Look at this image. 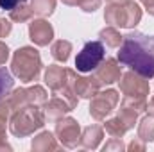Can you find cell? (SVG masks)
Masks as SVG:
<instances>
[{
	"label": "cell",
	"instance_id": "obj_1",
	"mask_svg": "<svg viewBox=\"0 0 154 152\" xmlns=\"http://www.w3.org/2000/svg\"><path fill=\"white\" fill-rule=\"evenodd\" d=\"M118 63L129 66L145 79L154 77V36L142 32H129L122 39Z\"/></svg>",
	"mask_w": 154,
	"mask_h": 152
},
{
	"label": "cell",
	"instance_id": "obj_2",
	"mask_svg": "<svg viewBox=\"0 0 154 152\" xmlns=\"http://www.w3.org/2000/svg\"><path fill=\"white\" fill-rule=\"evenodd\" d=\"M13 74L23 82H32L36 81L41 70V57L39 52L32 47H22L14 52L13 63H11Z\"/></svg>",
	"mask_w": 154,
	"mask_h": 152
},
{
	"label": "cell",
	"instance_id": "obj_3",
	"mask_svg": "<svg viewBox=\"0 0 154 152\" xmlns=\"http://www.w3.org/2000/svg\"><path fill=\"white\" fill-rule=\"evenodd\" d=\"M45 123V114L36 106H23L16 111H13L11 116V132L18 138L29 136L34 131H38Z\"/></svg>",
	"mask_w": 154,
	"mask_h": 152
},
{
	"label": "cell",
	"instance_id": "obj_4",
	"mask_svg": "<svg viewBox=\"0 0 154 152\" xmlns=\"http://www.w3.org/2000/svg\"><path fill=\"white\" fill-rule=\"evenodd\" d=\"M106 23L111 27H125L131 29L140 23L142 20V9L134 2H125V4H109L106 13H104Z\"/></svg>",
	"mask_w": 154,
	"mask_h": 152
},
{
	"label": "cell",
	"instance_id": "obj_5",
	"mask_svg": "<svg viewBox=\"0 0 154 152\" xmlns=\"http://www.w3.org/2000/svg\"><path fill=\"white\" fill-rule=\"evenodd\" d=\"M104 56H106V48H104L102 41H88V43H84L82 50L77 54L75 68L84 74L93 72L104 61Z\"/></svg>",
	"mask_w": 154,
	"mask_h": 152
},
{
	"label": "cell",
	"instance_id": "obj_6",
	"mask_svg": "<svg viewBox=\"0 0 154 152\" xmlns=\"http://www.w3.org/2000/svg\"><path fill=\"white\" fill-rule=\"evenodd\" d=\"M48 99L47 91L41 88V86H32V88H22V90H16L13 91V95L7 100L11 111H16L23 106H39V104H45Z\"/></svg>",
	"mask_w": 154,
	"mask_h": 152
},
{
	"label": "cell",
	"instance_id": "obj_7",
	"mask_svg": "<svg viewBox=\"0 0 154 152\" xmlns=\"http://www.w3.org/2000/svg\"><path fill=\"white\" fill-rule=\"evenodd\" d=\"M118 104V91L115 90H106V91H97L95 97H91V104H90V114L100 122L104 120L108 114L111 113Z\"/></svg>",
	"mask_w": 154,
	"mask_h": 152
},
{
	"label": "cell",
	"instance_id": "obj_8",
	"mask_svg": "<svg viewBox=\"0 0 154 152\" xmlns=\"http://www.w3.org/2000/svg\"><path fill=\"white\" fill-rule=\"evenodd\" d=\"M56 134H57L59 141L65 147H68V149L77 147V143L81 140V129H79L77 120H74V118H59L57 125H56Z\"/></svg>",
	"mask_w": 154,
	"mask_h": 152
},
{
	"label": "cell",
	"instance_id": "obj_9",
	"mask_svg": "<svg viewBox=\"0 0 154 152\" xmlns=\"http://www.w3.org/2000/svg\"><path fill=\"white\" fill-rule=\"evenodd\" d=\"M120 82V90L124 95L129 97H147L149 95V82L145 81V77L136 74V72H127L122 75Z\"/></svg>",
	"mask_w": 154,
	"mask_h": 152
},
{
	"label": "cell",
	"instance_id": "obj_10",
	"mask_svg": "<svg viewBox=\"0 0 154 152\" xmlns=\"http://www.w3.org/2000/svg\"><path fill=\"white\" fill-rule=\"evenodd\" d=\"M68 86L74 90V93L82 99H91L99 91L100 84L95 77H77L74 70H68Z\"/></svg>",
	"mask_w": 154,
	"mask_h": 152
},
{
	"label": "cell",
	"instance_id": "obj_11",
	"mask_svg": "<svg viewBox=\"0 0 154 152\" xmlns=\"http://www.w3.org/2000/svg\"><path fill=\"white\" fill-rule=\"evenodd\" d=\"M95 79H97V82L102 86V84H113L116 81H120V77H122V68H120V65H118V61L116 59H106V61H102L95 70Z\"/></svg>",
	"mask_w": 154,
	"mask_h": 152
},
{
	"label": "cell",
	"instance_id": "obj_12",
	"mask_svg": "<svg viewBox=\"0 0 154 152\" xmlns=\"http://www.w3.org/2000/svg\"><path fill=\"white\" fill-rule=\"evenodd\" d=\"M29 36L36 45L47 47L54 38V29L47 20H32L29 25Z\"/></svg>",
	"mask_w": 154,
	"mask_h": 152
},
{
	"label": "cell",
	"instance_id": "obj_13",
	"mask_svg": "<svg viewBox=\"0 0 154 152\" xmlns=\"http://www.w3.org/2000/svg\"><path fill=\"white\" fill-rule=\"evenodd\" d=\"M45 82L52 91L61 90L63 86L68 84V68H63V66H57V65L48 66L47 72H45Z\"/></svg>",
	"mask_w": 154,
	"mask_h": 152
},
{
	"label": "cell",
	"instance_id": "obj_14",
	"mask_svg": "<svg viewBox=\"0 0 154 152\" xmlns=\"http://www.w3.org/2000/svg\"><path fill=\"white\" fill-rule=\"evenodd\" d=\"M72 109H74V108H72V106L63 99V97H59V95H56V93H54L52 100L45 106V113H43V114H45V118H47V120H52V122H54V120L63 118L65 114L70 113Z\"/></svg>",
	"mask_w": 154,
	"mask_h": 152
},
{
	"label": "cell",
	"instance_id": "obj_15",
	"mask_svg": "<svg viewBox=\"0 0 154 152\" xmlns=\"http://www.w3.org/2000/svg\"><path fill=\"white\" fill-rule=\"evenodd\" d=\"M104 138V131L100 125H90L84 129L82 136H81V145L84 149H97L100 140Z\"/></svg>",
	"mask_w": 154,
	"mask_h": 152
},
{
	"label": "cell",
	"instance_id": "obj_16",
	"mask_svg": "<svg viewBox=\"0 0 154 152\" xmlns=\"http://www.w3.org/2000/svg\"><path fill=\"white\" fill-rule=\"evenodd\" d=\"M50 52H52V57L59 63H66L68 57H70V52H72V43L66 41V39H57L52 43L50 47Z\"/></svg>",
	"mask_w": 154,
	"mask_h": 152
},
{
	"label": "cell",
	"instance_id": "obj_17",
	"mask_svg": "<svg viewBox=\"0 0 154 152\" xmlns=\"http://www.w3.org/2000/svg\"><path fill=\"white\" fill-rule=\"evenodd\" d=\"M100 41H104L109 48H116V47H120L122 45V39L124 36H120V32L116 31V27H106V29H102L100 31Z\"/></svg>",
	"mask_w": 154,
	"mask_h": 152
},
{
	"label": "cell",
	"instance_id": "obj_18",
	"mask_svg": "<svg viewBox=\"0 0 154 152\" xmlns=\"http://www.w3.org/2000/svg\"><path fill=\"white\" fill-rule=\"evenodd\" d=\"M138 138L142 141H154V116H145L138 125Z\"/></svg>",
	"mask_w": 154,
	"mask_h": 152
},
{
	"label": "cell",
	"instance_id": "obj_19",
	"mask_svg": "<svg viewBox=\"0 0 154 152\" xmlns=\"http://www.w3.org/2000/svg\"><path fill=\"white\" fill-rule=\"evenodd\" d=\"M47 149H57V143L50 132H41L32 140V150H47Z\"/></svg>",
	"mask_w": 154,
	"mask_h": 152
},
{
	"label": "cell",
	"instance_id": "obj_20",
	"mask_svg": "<svg viewBox=\"0 0 154 152\" xmlns=\"http://www.w3.org/2000/svg\"><path fill=\"white\" fill-rule=\"evenodd\" d=\"M31 7H32L34 14L50 16L56 9V0H31Z\"/></svg>",
	"mask_w": 154,
	"mask_h": 152
},
{
	"label": "cell",
	"instance_id": "obj_21",
	"mask_svg": "<svg viewBox=\"0 0 154 152\" xmlns=\"http://www.w3.org/2000/svg\"><path fill=\"white\" fill-rule=\"evenodd\" d=\"M32 14H34L32 7H29V5H25V4H20V5H16L14 9H11V20H13V22H18V23L31 20Z\"/></svg>",
	"mask_w": 154,
	"mask_h": 152
},
{
	"label": "cell",
	"instance_id": "obj_22",
	"mask_svg": "<svg viewBox=\"0 0 154 152\" xmlns=\"http://www.w3.org/2000/svg\"><path fill=\"white\" fill-rule=\"evenodd\" d=\"M104 129H106V132H108L109 136H113V138L124 136L125 131H127V127L122 123V120H120L118 116L113 118V120H109V122H106V123H104Z\"/></svg>",
	"mask_w": 154,
	"mask_h": 152
},
{
	"label": "cell",
	"instance_id": "obj_23",
	"mask_svg": "<svg viewBox=\"0 0 154 152\" xmlns=\"http://www.w3.org/2000/svg\"><path fill=\"white\" fill-rule=\"evenodd\" d=\"M122 106L131 108V109H134L138 113L147 111V100H145V97H129V95H125L124 100H122Z\"/></svg>",
	"mask_w": 154,
	"mask_h": 152
},
{
	"label": "cell",
	"instance_id": "obj_24",
	"mask_svg": "<svg viewBox=\"0 0 154 152\" xmlns=\"http://www.w3.org/2000/svg\"><path fill=\"white\" fill-rule=\"evenodd\" d=\"M136 116H138V111H134V109H131V108H125V106H122V109L118 111V118H120L122 123L127 127V131L134 127Z\"/></svg>",
	"mask_w": 154,
	"mask_h": 152
},
{
	"label": "cell",
	"instance_id": "obj_25",
	"mask_svg": "<svg viewBox=\"0 0 154 152\" xmlns=\"http://www.w3.org/2000/svg\"><path fill=\"white\" fill-rule=\"evenodd\" d=\"M13 77H11V74L4 68V66H0V100L9 93V90L13 88Z\"/></svg>",
	"mask_w": 154,
	"mask_h": 152
},
{
	"label": "cell",
	"instance_id": "obj_26",
	"mask_svg": "<svg viewBox=\"0 0 154 152\" xmlns=\"http://www.w3.org/2000/svg\"><path fill=\"white\" fill-rule=\"evenodd\" d=\"M9 111H11V108H9V104H7V100L2 99V100H0V136H4V132H5V123H7Z\"/></svg>",
	"mask_w": 154,
	"mask_h": 152
},
{
	"label": "cell",
	"instance_id": "obj_27",
	"mask_svg": "<svg viewBox=\"0 0 154 152\" xmlns=\"http://www.w3.org/2000/svg\"><path fill=\"white\" fill-rule=\"evenodd\" d=\"M77 5L84 11V13H93L100 7V0H79Z\"/></svg>",
	"mask_w": 154,
	"mask_h": 152
},
{
	"label": "cell",
	"instance_id": "obj_28",
	"mask_svg": "<svg viewBox=\"0 0 154 152\" xmlns=\"http://www.w3.org/2000/svg\"><path fill=\"white\" fill-rule=\"evenodd\" d=\"M122 149H124V143L120 138H111V141L104 145V150H122Z\"/></svg>",
	"mask_w": 154,
	"mask_h": 152
},
{
	"label": "cell",
	"instance_id": "obj_29",
	"mask_svg": "<svg viewBox=\"0 0 154 152\" xmlns=\"http://www.w3.org/2000/svg\"><path fill=\"white\" fill-rule=\"evenodd\" d=\"M20 4H25V0H0V9L11 11V9H14V7L20 5Z\"/></svg>",
	"mask_w": 154,
	"mask_h": 152
},
{
	"label": "cell",
	"instance_id": "obj_30",
	"mask_svg": "<svg viewBox=\"0 0 154 152\" xmlns=\"http://www.w3.org/2000/svg\"><path fill=\"white\" fill-rule=\"evenodd\" d=\"M11 29H13V25L5 18H0V38H5L11 32Z\"/></svg>",
	"mask_w": 154,
	"mask_h": 152
},
{
	"label": "cell",
	"instance_id": "obj_31",
	"mask_svg": "<svg viewBox=\"0 0 154 152\" xmlns=\"http://www.w3.org/2000/svg\"><path fill=\"white\" fill-rule=\"evenodd\" d=\"M7 57H9V48H7V45H5V43H2V41H0V66L7 61Z\"/></svg>",
	"mask_w": 154,
	"mask_h": 152
},
{
	"label": "cell",
	"instance_id": "obj_32",
	"mask_svg": "<svg viewBox=\"0 0 154 152\" xmlns=\"http://www.w3.org/2000/svg\"><path fill=\"white\" fill-rule=\"evenodd\" d=\"M143 5H145V9L149 11V14H152L154 16V0H140Z\"/></svg>",
	"mask_w": 154,
	"mask_h": 152
},
{
	"label": "cell",
	"instance_id": "obj_33",
	"mask_svg": "<svg viewBox=\"0 0 154 152\" xmlns=\"http://www.w3.org/2000/svg\"><path fill=\"white\" fill-rule=\"evenodd\" d=\"M129 149H131V150H134V149H140V150H143V149H145V145H143V143H136V141H133V143L129 145Z\"/></svg>",
	"mask_w": 154,
	"mask_h": 152
},
{
	"label": "cell",
	"instance_id": "obj_34",
	"mask_svg": "<svg viewBox=\"0 0 154 152\" xmlns=\"http://www.w3.org/2000/svg\"><path fill=\"white\" fill-rule=\"evenodd\" d=\"M147 109H149V113H151V114L154 116V97H152V100H151V102L147 104Z\"/></svg>",
	"mask_w": 154,
	"mask_h": 152
},
{
	"label": "cell",
	"instance_id": "obj_35",
	"mask_svg": "<svg viewBox=\"0 0 154 152\" xmlns=\"http://www.w3.org/2000/svg\"><path fill=\"white\" fill-rule=\"evenodd\" d=\"M63 4H66V5H77V2L79 0H61Z\"/></svg>",
	"mask_w": 154,
	"mask_h": 152
},
{
	"label": "cell",
	"instance_id": "obj_36",
	"mask_svg": "<svg viewBox=\"0 0 154 152\" xmlns=\"http://www.w3.org/2000/svg\"><path fill=\"white\" fill-rule=\"evenodd\" d=\"M109 4H125V2H129V0H108Z\"/></svg>",
	"mask_w": 154,
	"mask_h": 152
}]
</instances>
